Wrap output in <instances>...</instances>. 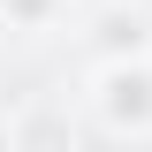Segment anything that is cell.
Wrapping results in <instances>:
<instances>
[{"instance_id":"6da1fadb","label":"cell","mask_w":152,"mask_h":152,"mask_svg":"<svg viewBox=\"0 0 152 152\" xmlns=\"http://www.w3.org/2000/svg\"><path fill=\"white\" fill-rule=\"evenodd\" d=\"M99 114L114 129H152V61L145 53H122L99 69Z\"/></svg>"},{"instance_id":"7a4b0ae2","label":"cell","mask_w":152,"mask_h":152,"mask_svg":"<svg viewBox=\"0 0 152 152\" xmlns=\"http://www.w3.org/2000/svg\"><path fill=\"white\" fill-rule=\"evenodd\" d=\"M99 53H107V61L145 53V23H137V15H99Z\"/></svg>"},{"instance_id":"3957f363","label":"cell","mask_w":152,"mask_h":152,"mask_svg":"<svg viewBox=\"0 0 152 152\" xmlns=\"http://www.w3.org/2000/svg\"><path fill=\"white\" fill-rule=\"evenodd\" d=\"M0 8H8V15H15V23H31V31H38V23H46V15H53V0H0Z\"/></svg>"}]
</instances>
